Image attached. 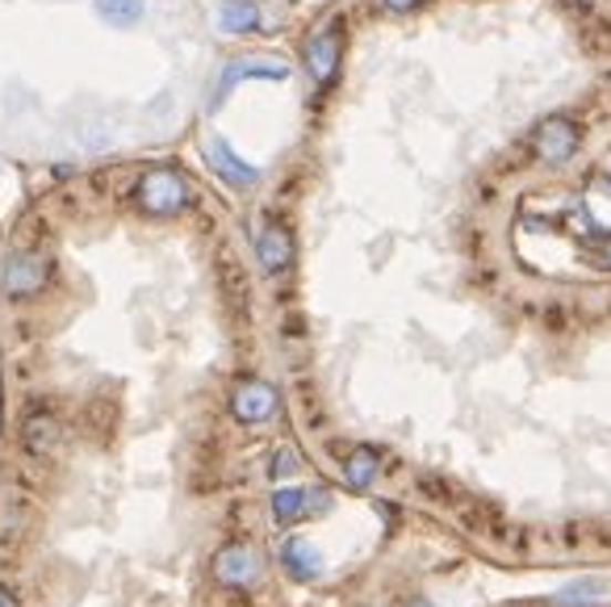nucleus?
I'll return each mask as SVG.
<instances>
[{
	"mask_svg": "<svg viewBox=\"0 0 611 607\" xmlns=\"http://www.w3.org/2000/svg\"><path fill=\"white\" fill-rule=\"evenodd\" d=\"M134 206L152 218H176L193 206L189 181L168 164H152V168L138 172V185H134Z\"/></svg>",
	"mask_w": 611,
	"mask_h": 607,
	"instance_id": "1",
	"label": "nucleus"
},
{
	"mask_svg": "<svg viewBox=\"0 0 611 607\" xmlns=\"http://www.w3.org/2000/svg\"><path fill=\"white\" fill-rule=\"evenodd\" d=\"M289 76H293V68L277 55L227 59V63L218 68V80H214V89H210V114H218V110L227 105V96L235 93L239 84H256V80H265V84H286Z\"/></svg>",
	"mask_w": 611,
	"mask_h": 607,
	"instance_id": "2",
	"label": "nucleus"
},
{
	"mask_svg": "<svg viewBox=\"0 0 611 607\" xmlns=\"http://www.w3.org/2000/svg\"><path fill=\"white\" fill-rule=\"evenodd\" d=\"M302 63H306V76L314 80L319 89H331L340 80V63H344V25L340 21H327L323 30H314L306 39Z\"/></svg>",
	"mask_w": 611,
	"mask_h": 607,
	"instance_id": "3",
	"label": "nucleus"
},
{
	"mask_svg": "<svg viewBox=\"0 0 611 607\" xmlns=\"http://www.w3.org/2000/svg\"><path fill=\"white\" fill-rule=\"evenodd\" d=\"M578 147H582V131L566 114H549L532 131V155L545 168H566L573 155H578Z\"/></svg>",
	"mask_w": 611,
	"mask_h": 607,
	"instance_id": "4",
	"label": "nucleus"
},
{
	"mask_svg": "<svg viewBox=\"0 0 611 607\" xmlns=\"http://www.w3.org/2000/svg\"><path fill=\"white\" fill-rule=\"evenodd\" d=\"M206 164H210V172L227 185V189H239V193H248L260 185V168L251 164V160H244V155L230 147V138L227 134H210L206 138Z\"/></svg>",
	"mask_w": 611,
	"mask_h": 607,
	"instance_id": "5",
	"label": "nucleus"
},
{
	"mask_svg": "<svg viewBox=\"0 0 611 607\" xmlns=\"http://www.w3.org/2000/svg\"><path fill=\"white\" fill-rule=\"evenodd\" d=\"M46 281H51V265L42 260L39 251H13V256L4 260V268H0V289H4V298H13V302L42 294Z\"/></svg>",
	"mask_w": 611,
	"mask_h": 607,
	"instance_id": "6",
	"label": "nucleus"
},
{
	"mask_svg": "<svg viewBox=\"0 0 611 607\" xmlns=\"http://www.w3.org/2000/svg\"><path fill=\"white\" fill-rule=\"evenodd\" d=\"M260 574H265V562H260V553L244 545V541H230L222 549L214 553V578L230 590H251L260 583Z\"/></svg>",
	"mask_w": 611,
	"mask_h": 607,
	"instance_id": "7",
	"label": "nucleus"
},
{
	"mask_svg": "<svg viewBox=\"0 0 611 607\" xmlns=\"http://www.w3.org/2000/svg\"><path fill=\"white\" fill-rule=\"evenodd\" d=\"M277 407H281V394H277L272 381L244 378L235 390H230V415L239 419V423H248V428L268 423V419L277 415Z\"/></svg>",
	"mask_w": 611,
	"mask_h": 607,
	"instance_id": "8",
	"label": "nucleus"
},
{
	"mask_svg": "<svg viewBox=\"0 0 611 607\" xmlns=\"http://www.w3.org/2000/svg\"><path fill=\"white\" fill-rule=\"evenodd\" d=\"M256 260H260V268H265L268 277L286 272V268L293 265V235H289L281 223L260 227V235H256Z\"/></svg>",
	"mask_w": 611,
	"mask_h": 607,
	"instance_id": "9",
	"label": "nucleus"
},
{
	"mask_svg": "<svg viewBox=\"0 0 611 607\" xmlns=\"http://www.w3.org/2000/svg\"><path fill=\"white\" fill-rule=\"evenodd\" d=\"M214 25L230 39H244V34H256L265 25V9L256 0H222L214 13Z\"/></svg>",
	"mask_w": 611,
	"mask_h": 607,
	"instance_id": "10",
	"label": "nucleus"
},
{
	"mask_svg": "<svg viewBox=\"0 0 611 607\" xmlns=\"http://www.w3.org/2000/svg\"><path fill=\"white\" fill-rule=\"evenodd\" d=\"M281 566H286L293 583H314L319 569H323V557H319V549L306 536H289L286 545H281Z\"/></svg>",
	"mask_w": 611,
	"mask_h": 607,
	"instance_id": "11",
	"label": "nucleus"
},
{
	"mask_svg": "<svg viewBox=\"0 0 611 607\" xmlns=\"http://www.w3.org/2000/svg\"><path fill=\"white\" fill-rule=\"evenodd\" d=\"M377 474H382V453H377V449L361 444V449H352V453H348L344 482L352 486V491H369V486L377 482Z\"/></svg>",
	"mask_w": 611,
	"mask_h": 607,
	"instance_id": "12",
	"label": "nucleus"
},
{
	"mask_svg": "<svg viewBox=\"0 0 611 607\" xmlns=\"http://www.w3.org/2000/svg\"><path fill=\"white\" fill-rule=\"evenodd\" d=\"M93 13L110 30H134L138 21L147 18V0H93Z\"/></svg>",
	"mask_w": 611,
	"mask_h": 607,
	"instance_id": "13",
	"label": "nucleus"
},
{
	"mask_svg": "<svg viewBox=\"0 0 611 607\" xmlns=\"http://www.w3.org/2000/svg\"><path fill=\"white\" fill-rule=\"evenodd\" d=\"M21 440H25V449H30V453H55L59 440H63V428H59L55 415L39 411V415L25 419V428H21Z\"/></svg>",
	"mask_w": 611,
	"mask_h": 607,
	"instance_id": "14",
	"label": "nucleus"
},
{
	"mask_svg": "<svg viewBox=\"0 0 611 607\" xmlns=\"http://www.w3.org/2000/svg\"><path fill=\"white\" fill-rule=\"evenodd\" d=\"M306 515H310V491H302V486H281V491L272 494V519L281 528L298 524Z\"/></svg>",
	"mask_w": 611,
	"mask_h": 607,
	"instance_id": "15",
	"label": "nucleus"
},
{
	"mask_svg": "<svg viewBox=\"0 0 611 607\" xmlns=\"http://www.w3.org/2000/svg\"><path fill=\"white\" fill-rule=\"evenodd\" d=\"M298 470H302V456L293 453V449H277V453H272V465H268V474L277 477V482H286V477H293L298 474Z\"/></svg>",
	"mask_w": 611,
	"mask_h": 607,
	"instance_id": "16",
	"label": "nucleus"
},
{
	"mask_svg": "<svg viewBox=\"0 0 611 607\" xmlns=\"http://www.w3.org/2000/svg\"><path fill=\"white\" fill-rule=\"evenodd\" d=\"M390 13H415V9H423L427 0H382Z\"/></svg>",
	"mask_w": 611,
	"mask_h": 607,
	"instance_id": "17",
	"label": "nucleus"
},
{
	"mask_svg": "<svg viewBox=\"0 0 611 607\" xmlns=\"http://www.w3.org/2000/svg\"><path fill=\"white\" fill-rule=\"evenodd\" d=\"M0 607H21V604H18V599H13V595H9V590L0 587Z\"/></svg>",
	"mask_w": 611,
	"mask_h": 607,
	"instance_id": "18",
	"label": "nucleus"
},
{
	"mask_svg": "<svg viewBox=\"0 0 611 607\" xmlns=\"http://www.w3.org/2000/svg\"><path fill=\"white\" fill-rule=\"evenodd\" d=\"M406 607H427V604H423V599H415V604H406Z\"/></svg>",
	"mask_w": 611,
	"mask_h": 607,
	"instance_id": "19",
	"label": "nucleus"
},
{
	"mask_svg": "<svg viewBox=\"0 0 611 607\" xmlns=\"http://www.w3.org/2000/svg\"><path fill=\"white\" fill-rule=\"evenodd\" d=\"M608 189H611V176H608Z\"/></svg>",
	"mask_w": 611,
	"mask_h": 607,
	"instance_id": "20",
	"label": "nucleus"
}]
</instances>
